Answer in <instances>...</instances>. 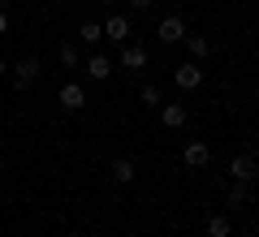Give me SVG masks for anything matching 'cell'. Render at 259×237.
<instances>
[{
    "instance_id": "obj_7",
    "label": "cell",
    "mask_w": 259,
    "mask_h": 237,
    "mask_svg": "<svg viewBox=\"0 0 259 237\" xmlns=\"http://www.w3.org/2000/svg\"><path fill=\"white\" fill-rule=\"evenodd\" d=\"M160 117H164V129H182L186 125V104H160Z\"/></svg>"
},
{
    "instance_id": "obj_9",
    "label": "cell",
    "mask_w": 259,
    "mask_h": 237,
    "mask_svg": "<svg viewBox=\"0 0 259 237\" xmlns=\"http://www.w3.org/2000/svg\"><path fill=\"white\" fill-rule=\"evenodd\" d=\"M134 177H139V168H134V160H125V155H117V160H112V181H117V185H130Z\"/></svg>"
},
{
    "instance_id": "obj_11",
    "label": "cell",
    "mask_w": 259,
    "mask_h": 237,
    "mask_svg": "<svg viewBox=\"0 0 259 237\" xmlns=\"http://www.w3.org/2000/svg\"><path fill=\"white\" fill-rule=\"evenodd\" d=\"M182 43H186V52H190L194 61H203V56L212 52V39H207V35H186Z\"/></svg>"
},
{
    "instance_id": "obj_6",
    "label": "cell",
    "mask_w": 259,
    "mask_h": 237,
    "mask_svg": "<svg viewBox=\"0 0 259 237\" xmlns=\"http://www.w3.org/2000/svg\"><path fill=\"white\" fill-rule=\"evenodd\" d=\"M104 39H117V43H130V18L112 13V18L104 22Z\"/></svg>"
},
{
    "instance_id": "obj_8",
    "label": "cell",
    "mask_w": 259,
    "mask_h": 237,
    "mask_svg": "<svg viewBox=\"0 0 259 237\" xmlns=\"http://www.w3.org/2000/svg\"><path fill=\"white\" fill-rule=\"evenodd\" d=\"M229 173H233V181H250V177H255V155H233Z\"/></svg>"
},
{
    "instance_id": "obj_21",
    "label": "cell",
    "mask_w": 259,
    "mask_h": 237,
    "mask_svg": "<svg viewBox=\"0 0 259 237\" xmlns=\"http://www.w3.org/2000/svg\"><path fill=\"white\" fill-rule=\"evenodd\" d=\"M104 5H117V0H104Z\"/></svg>"
},
{
    "instance_id": "obj_12",
    "label": "cell",
    "mask_w": 259,
    "mask_h": 237,
    "mask_svg": "<svg viewBox=\"0 0 259 237\" xmlns=\"http://www.w3.org/2000/svg\"><path fill=\"white\" fill-rule=\"evenodd\" d=\"M87 73H91L95 82H104V78H108V73H112V61H108V56H100V52H95L91 61H87Z\"/></svg>"
},
{
    "instance_id": "obj_14",
    "label": "cell",
    "mask_w": 259,
    "mask_h": 237,
    "mask_svg": "<svg viewBox=\"0 0 259 237\" xmlns=\"http://www.w3.org/2000/svg\"><path fill=\"white\" fill-rule=\"evenodd\" d=\"M78 39H82V43H100V39H104V22H82Z\"/></svg>"
},
{
    "instance_id": "obj_15",
    "label": "cell",
    "mask_w": 259,
    "mask_h": 237,
    "mask_svg": "<svg viewBox=\"0 0 259 237\" xmlns=\"http://www.w3.org/2000/svg\"><path fill=\"white\" fill-rule=\"evenodd\" d=\"M225 203H229V207H242V203H250V190H246L242 181H233L229 194H225Z\"/></svg>"
},
{
    "instance_id": "obj_4",
    "label": "cell",
    "mask_w": 259,
    "mask_h": 237,
    "mask_svg": "<svg viewBox=\"0 0 259 237\" xmlns=\"http://www.w3.org/2000/svg\"><path fill=\"white\" fill-rule=\"evenodd\" d=\"M160 39H164V43H182V39H186V22L177 18V13L160 18Z\"/></svg>"
},
{
    "instance_id": "obj_20",
    "label": "cell",
    "mask_w": 259,
    "mask_h": 237,
    "mask_svg": "<svg viewBox=\"0 0 259 237\" xmlns=\"http://www.w3.org/2000/svg\"><path fill=\"white\" fill-rule=\"evenodd\" d=\"M0 73H9V61H5V56H0Z\"/></svg>"
},
{
    "instance_id": "obj_17",
    "label": "cell",
    "mask_w": 259,
    "mask_h": 237,
    "mask_svg": "<svg viewBox=\"0 0 259 237\" xmlns=\"http://www.w3.org/2000/svg\"><path fill=\"white\" fill-rule=\"evenodd\" d=\"M139 100L147 104V108H160V86H151V82H143V91H139Z\"/></svg>"
},
{
    "instance_id": "obj_5",
    "label": "cell",
    "mask_w": 259,
    "mask_h": 237,
    "mask_svg": "<svg viewBox=\"0 0 259 237\" xmlns=\"http://www.w3.org/2000/svg\"><path fill=\"white\" fill-rule=\"evenodd\" d=\"M182 160H186L190 168H207V160H212V151H207V143H199V138H194V143H186Z\"/></svg>"
},
{
    "instance_id": "obj_1",
    "label": "cell",
    "mask_w": 259,
    "mask_h": 237,
    "mask_svg": "<svg viewBox=\"0 0 259 237\" xmlns=\"http://www.w3.org/2000/svg\"><path fill=\"white\" fill-rule=\"evenodd\" d=\"M39 73H44V65H39V56H22V61H18V69H13V86H18V91H26V86L35 82Z\"/></svg>"
},
{
    "instance_id": "obj_10",
    "label": "cell",
    "mask_w": 259,
    "mask_h": 237,
    "mask_svg": "<svg viewBox=\"0 0 259 237\" xmlns=\"http://www.w3.org/2000/svg\"><path fill=\"white\" fill-rule=\"evenodd\" d=\"M121 65H125V69H143V65H147V52H143L139 43H121Z\"/></svg>"
},
{
    "instance_id": "obj_19",
    "label": "cell",
    "mask_w": 259,
    "mask_h": 237,
    "mask_svg": "<svg viewBox=\"0 0 259 237\" xmlns=\"http://www.w3.org/2000/svg\"><path fill=\"white\" fill-rule=\"evenodd\" d=\"M5 30H9V18H5V13H0V35H5Z\"/></svg>"
},
{
    "instance_id": "obj_22",
    "label": "cell",
    "mask_w": 259,
    "mask_h": 237,
    "mask_svg": "<svg viewBox=\"0 0 259 237\" xmlns=\"http://www.w3.org/2000/svg\"><path fill=\"white\" fill-rule=\"evenodd\" d=\"M238 237H250V233H238Z\"/></svg>"
},
{
    "instance_id": "obj_2",
    "label": "cell",
    "mask_w": 259,
    "mask_h": 237,
    "mask_svg": "<svg viewBox=\"0 0 259 237\" xmlns=\"http://www.w3.org/2000/svg\"><path fill=\"white\" fill-rule=\"evenodd\" d=\"M173 82L182 86V91H194V86L203 82V69H199V61H186V65H177V69H173Z\"/></svg>"
},
{
    "instance_id": "obj_13",
    "label": "cell",
    "mask_w": 259,
    "mask_h": 237,
    "mask_svg": "<svg viewBox=\"0 0 259 237\" xmlns=\"http://www.w3.org/2000/svg\"><path fill=\"white\" fill-rule=\"evenodd\" d=\"M207 237H233L229 216H212V220H207Z\"/></svg>"
},
{
    "instance_id": "obj_16",
    "label": "cell",
    "mask_w": 259,
    "mask_h": 237,
    "mask_svg": "<svg viewBox=\"0 0 259 237\" xmlns=\"http://www.w3.org/2000/svg\"><path fill=\"white\" fill-rule=\"evenodd\" d=\"M78 61H82L78 48H74V43H61V65H65V69H78Z\"/></svg>"
},
{
    "instance_id": "obj_3",
    "label": "cell",
    "mask_w": 259,
    "mask_h": 237,
    "mask_svg": "<svg viewBox=\"0 0 259 237\" xmlns=\"http://www.w3.org/2000/svg\"><path fill=\"white\" fill-rule=\"evenodd\" d=\"M61 108H65V112H82V108H87V91H82L78 82H65V86H61Z\"/></svg>"
},
{
    "instance_id": "obj_18",
    "label": "cell",
    "mask_w": 259,
    "mask_h": 237,
    "mask_svg": "<svg viewBox=\"0 0 259 237\" xmlns=\"http://www.w3.org/2000/svg\"><path fill=\"white\" fill-rule=\"evenodd\" d=\"M156 0H130V9H151Z\"/></svg>"
}]
</instances>
